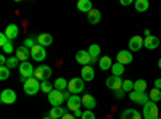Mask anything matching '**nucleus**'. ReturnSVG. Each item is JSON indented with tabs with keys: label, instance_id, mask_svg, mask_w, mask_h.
Wrapping results in <instances>:
<instances>
[{
	"label": "nucleus",
	"instance_id": "obj_1",
	"mask_svg": "<svg viewBox=\"0 0 161 119\" xmlns=\"http://www.w3.org/2000/svg\"><path fill=\"white\" fill-rule=\"evenodd\" d=\"M142 117L143 119H158L159 117V110H158V105L155 101H148L143 105V110H142Z\"/></svg>",
	"mask_w": 161,
	"mask_h": 119
},
{
	"label": "nucleus",
	"instance_id": "obj_2",
	"mask_svg": "<svg viewBox=\"0 0 161 119\" xmlns=\"http://www.w3.org/2000/svg\"><path fill=\"white\" fill-rule=\"evenodd\" d=\"M18 71H19V76H21V82L24 84L26 81H28L29 77H34V68L32 64L29 61H23L19 66H18Z\"/></svg>",
	"mask_w": 161,
	"mask_h": 119
},
{
	"label": "nucleus",
	"instance_id": "obj_3",
	"mask_svg": "<svg viewBox=\"0 0 161 119\" xmlns=\"http://www.w3.org/2000/svg\"><path fill=\"white\" fill-rule=\"evenodd\" d=\"M26 95H36L37 92H40V81H37L36 77H29L28 81L23 84Z\"/></svg>",
	"mask_w": 161,
	"mask_h": 119
},
{
	"label": "nucleus",
	"instance_id": "obj_4",
	"mask_svg": "<svg viewBox=\"0 0 161 119\" xmlns=\"http://www.w3.org/2000/svg\"><path fill=\"white\" fill-rule=\"evenodd\" d=\"M50 76H52V68L48 64H40V66H37L36 71H34V77L37 79V81H40V82L48 81Z\"/></svg>",
	"mask_w": 161,
	"mask_h": 119
},
{
	"label": "nucleus",
	"instance_id": "obj_5",
	"mask_svg": "<svg viewBox=\"0 0 161 119\" xmlns=\"http://www.w3.org/2000/svg\"><path fill=\"white\" fill-rule=\"evenodd\" d=\"M84 79L82 77H73L71 81H69V84H68V90L71 92L73 95H77V94H80V92L84 90Z\"/></svg>",
	"mask_w": 161,
	"mask_h": 119
},
{
	"label": "nucleus",
	"instance_id": "obj_6",
	"mask_svg": "<svg viewBox=\"0 0 161 119\" xmlns=\"http://www.w3.org/2000/svg\"><path fill=\"white\" fill-rule=\"evenodd\" d=\"M129 98H130V101L139 103V105H142V106H143L145 103L150 101V97H148L147 92H136V90H132L130 94H129Z\"/></svg>",
	"mask_w": 161,
	"mask_h": 119
},
{
	"label": "nucleus",
	"instance_id": "obj_7",
	"mask_svg": "<svg viewBox=\"0 0 161 119\" xmlns=\"http://www.w3.org/2000/svg\"><path fill=\"white\" fill-rule=\"evenodd\" d=\"M31 58L34 61H44L47 58V51H45V47L36 44L32 48H31Z\"/></svg>",
	"mask_w": 161,
	"mask_h": 119
},
{
	"label": "nucleus",
	"instance_id": "obj_8",
	"mask_svg": "<svg viewBox=\"0 0 161 119\" xmlns=\"http://www.w3.org/2000/svg\"><path fill=\"white\" fill-rule=\"evenodd\" d=\"M123 77H116V76H111V77H106V87L113 92H118V90H123Z\"/></svg>",
	"mask_w": 161,
	"mask_h": 119
},
{
	"label": "nucleus",
	"instance_id": "obj_9",
	"mask_svg": "<svg viewBox=\"0 0 161 119\" xmlns=\"http://www.w3.org/2000/svg\"><path fill=\"white\" fill-rule=\"evenodd\" d=\"M16 92L11 90V89H5L2 90V94H0V101H2L3 105H13L16 101Z\"/></svg>",
	"mask_w": 161,
	"mask_h": 119
},
{
	"label": "nucleus",
	"instance_id": "obj_10",
	"mask_svg": "<svg viewBox=\"0 0 161 119\" xmlns=\"http://www.w3.org/2000/svg\"><path fill=\"white\" fill-rule=\"evenodd\" d=\"M48 101L52 103V106H53V108L61 106V103L64 101L63 92H60V90H55V89H53V90L50 92V94H48Z\"/></svg>",
	"mask_w": 161,
	"mask_h": 119
},
{
	"label": "nucleus",
	"instance_id": "obj_11",
	"mask_svg": "<svg viewBox=\"0 0 161 119\" xmlns=\"http://www.w3.org/2000/svg\"><path fill=\"white\" fill-rule=\"evenodd\" d=\"M116 60H118V63L124 64V66H126V64H130V63H132V60H134L132 51H130V50H121V51H118Z\"/></svg>",
	"mask_w": 161,
	"mask_h": 119
},
{
	"label": "nucleus",
	"instance_id": "obj_12",
	"mask_svg": "<svg viewBox=\"0 0 161 119\" xmlns=\"http://www.w3.org/2000/svg\"><path fill=\"white\" fill-rule=\"evenodd\" d=\"M80 106H82V98L79 95H71V98L66 103V108L71 111H77V110H80Z\"/></svg>",
	"mask_w": 161,
	"mask_h": 119
},
{
	"label": "nucleus",
	"instance_id": "obj_13",
	"mask_svg": "<svg viewBox=\"0 0 161 119\" xmlns=\"http://www.w3.org/2000/svg\"><path fill=\"white\" fill-rule=\"evenodd\" d=\"M76 61L79 63V64H82V66H87V64H90V53L87 50H79L77 53H76Z\"/></svg>",
	"mask_w": 161,
	"mask_h": 119
},
{
	"label": "nucleus",
	"instance_id": "obj_14",
	"mask_svg": "<svg viewBox=\"0 0 161 119\" xmlns=\"http://www.w3.org/2000/svg\"><path fill=\"white\" fill-rule=\"evenodd\" d=\"M142 47H143V37H140V35L130 37V41H129V50L130 51H139Z\"/></svg>",
	"mask_w": 161,
	"mask_h": 119
},
{
	"label": "nucleus",
	"instance_id": "obj_15",
	"mask_svg": "<svg viewBox=\"0 0 161 119\" xmlns=\"http://www.w3.org/2000/svg\"><path fill=\"white\" fill-rule=\"evenodd\" d=\"M80 77L84 79V82H90V81H93V77H95V71H93V68H92L90 64L82 66V71H80Z\"/></svg>",
	"mask_w": 161,
	"mask_h": 119
},
{
	"label": "nucleus",
	"instance_id": "obj_16",
	"mask_svg": "<svg viewBox=\"0 0 161 119\" xmlns=\"http://www.w3.org/2000/svg\"><path fill=\"white\" fill-rule=\"evenodd\" d=\"M143 47L148 48V50H155L159 47V39L156 35H150V37H145L143 39Z\"/></svg>",
	"mask_w": 161,
	"mask_h": 119
},
{
	"label": "nucleus",
	"instance_id": "obj_17",
	"mask_svg": "<svg viewBox=\"0 0 161 119\" xmlns=\"http://www.w3.org/2000/svg\"><path fill=\"white\" fill-rule=\"evenodd\" d=\"M82 106L86 108V110H93L97 106V100H95V97L93 95H90V94H86L84 97H82Z\"/></svg>",
	"mask_w": 161,
	"mask_h": 119
},
{
	"label": "nucleus",
	"instance_id": "obj_18",
	"mask_svg": "<svg viewBox=\"0 0 161 119\" xmlns=\"http://www.w3.org/2000/svg\"><path fill=\"white\" fill-rule=\"evenodd\" d=\"M15 57L23 63V61H28V58L31 57V50L28 48V47H19V48H16V51H15Z\"/></svg>",
	"mask_w": 161,
	"mask_h": 119
},
{
	"label": "nucleus",
	"instance_id": "obj_19",
	"mask_svg": "<svg viewBox=\"0 0 161 119\" xmlns=\"http://www.w3.org/2000/svg\"><path fill=\"white\" fill-rule=\"evenodd\" d=\"M37 44L42 45V47H48V45L53 44V37H52L50 34H47V32L39 34V35H37Z\"/></svg>",
	"mask_w": 161,
	"mask_h": 119
},
{
	"label": "nucleus",
	"instance_id": "obj_20",
	"mask_svg": "<svg viewBox=\"0 0 161 119\" xmlns=\"http://www.w3.org/2000/svg\"><path fill=\"white\" fill-rule=\"evenodd\" d=\"M77 10L89 15V13L93 10V5H92L90 0H79V2H77Z\"/></svg>",
	"mask_w": 161,
	"mask_h": 119
},
{
	"label": "nucleus",
	"instance_id": "obj_21",
	"mask_svg": "<svg viewBox=\"0 0 161 119\" xmlns=\"http://www.w3.org/2000/svg\"><path fill=\"white\" fill-rule=\"evenodd\" d=\"M121 119H142V114H139V111L132 108H127L121 113Z\"/></svg>",
	"mask_w": 161,
	"mask_h": 119
},
{
	"label": "nucleus",
	"instance_id": "obj_22",
	"mask_svg": "<svg viewBox=\"0 0 161 119\" xmlns=\"http://www.w3.org/2000/svg\"><path fill=\"white\" fill-rule=\"evenodd\" d=\"M5 34H7V37L10 39V41L16 39V37H18V34H19L18 26H16V24H8L7 28H5Z\"/></svg>",
	"mask_w": 161,
	"mask_h": 119
},
{
	"label": "nucleus",
	"instance_id": "obj_23",
	"mask_svg": "<svg viewBox=\"0 0 161 119\" xmlns=\"http://www.w3.org/2000/svg\"><path fill=\"white\" fill-rule=\"evenodd\" d=\"M100 19H102V13H100V10H95V8H93V10L89 13V15H87V21H89L90 24H98Z\"/></svg>",
	"mask_w": 161,
	"mask_h": 119
},
{
	"label": "nucleus",
	"instance_id": "obj_24",
	"mask_svg": "<svg viewBox=\"0 0 161 119\" xmlns=\"http://www.w3.org/2000/svg\"><path fill=\"white\" fill-rule=\"evenodd\" d=\"M98 66H100V69L102 71H108V69H111V66H113V61H111V58L110 57H102L100 58V61H98Z\"/></svg>",
	"mask_w": 161,
	"mask_h": 119
},
{
	"label": "nucleus",
	"instance_id": "obj_25",
	"mask_svg": "<svg viewBox=\"0 0 161 119\" xmlns=\"http://www.w3.org/2000/svg\"><path fill=\"white\" fill-rule=\"evenodd\" d=\"M134 7H136V10L139 13H143V11H147L150 8V2L148 0H136V2H134Z\"/></svg>",
	"mask_w": 161,
	"mask_h": 119
},
{
	"label": "nucleus",
	"instance_id": "obj_26",
	"mask_svg": "<svg viewBox=\"0 0 161 119\" xmlns=\"http://www.w3.org/2000/svg\"><path fill=\"white\" fill-rule=\"evenodd\" d=\"M66 114V108L64 106H57V108H52V111H50V117L52 119H60V117H63Z\"/></svg>",
	"mask_w": 161,
	"mask_h": 119
},
{
	"label": "nucleus",
	"instance_id": "obj_27",
	"mask_svg": "<svg viewBox=\"0 0 161 119\" xmlns=\"http://www.w3.org/2000/svg\"><path fill=\"white\" fill-rule=\"evenodd\" d=\"M124 71H126V68H124V64H121V63H113V66H111V73H113V76H116V77H121L124 74Z\"/></svg>",
	"mask_w": 161,
	"mask_h": 119
},
{
	"label": "nucleus",
	"instance_id": "obj_28",
	"mask_svg": "<svg viewBox=\"0 0 161 119\" xmlns=\"http://www.w3.org/2000/svg\"><path fill=\"white\" fill-rule=\"evenodd\" d=\"M87 51L90 53V58H92V60H100L98 55H100V51H102V50H100V45H98V44H92V45L89 47Z\"/></svg>",
	"mask_w": 161,
	"mask_h": 119
},
{
	"label": "nucleus",
	"instance_id": "obj_29",
	"mask_svg": "<svg viewBox=\"0 0 161 119\" xmlns=\"http://www.w3.org/2000/svg\"><path fill=\"white\" fill-rule=\"evenodd\" d=\"M68 81H66L64 77H58L57 81H55V84H53V87H55V90H60V92H64L66 90V87H68Z\"/></svg>",
	"mask_w": 161,
	"mask_h": 119
},
{
	"label": "nucleus",
	"instance_id": "obj_30",
	"mask_svg": "<svg viewBox=\"0 0 161 119\" xmlns=\"http://www.w3.org/2000/svg\"><path fill=\"white\" fill-rule=\"evenodd\" d=\"M148 97H150V101H155V103L161 101V90H158V89H152V90L148 92Z\"/></svg>",
	"mask_w": 161,
	"mask_h": 119
},
{
	"label": "nucleus",
	"instance_id": "obj_31",
	"mask_svg": "<svg viewBox=\"0 0 161 119\" xmlns=\"http://www.w3.org/2000/svg\"><path fill=\"white\" fill-rule=\"evenodd\" d=\"M134 90L136 92H145L147 90V81H143V79H137V81L134 82Z\"/></svg>",
	"mask_w": 161,
	"mask_h": 119
},
{
	"label": "nucleus",
	"instance_id": "obj_32",
	"mask_svg": "<svg viewBox=\"0 0 161 119\" xmlns=\"http://www.w3.org/2000/svg\"><path fill=\"white\" fill-rule=\"evenodd\" d=\"M55 89L52 84H50V81H44V82H40V92H44V94H50V92Z\"/></svg>",
	"mask_w": 161,
	"mask_h": 119
},
{
	"label": "nucleus",
	"instance_id": "obj_33",
	"mask_svg": "<svg viewBox=\"0 0 161 119\" xmlns=\"http://www.w3.org/2000/svg\"><path fill=\"white\" fill-rule=\"evenodd\" d=\"M21 64V61L16 58V57H8V61H7V66L10 69H13V68H16V66H19Z\"/></svg>",
	"mask_w": 161,
	"mask_h": 119
},
{
	"label": "nucleus",
	"instance_id": "obj_34",
	"mask_svg": "<svg viewBox=\"0 0 161 119\" xmlns=\"http://www.w3.org/2000/svg\"><path fill=\"white\" fill-rule=\"evenodd\" d=\"M8 77H10V68L8 66H0V79L7 81Z\"/></svg>",
	"mask_w": 161,
	"mask_h": 119
},
{
	"label": "nucleus",
	"instance_id": "obj_35",
	"mask_svg": "<svg viewBox=\"0 0 161 119\" xmlns=\"http://www.w3.org/2000/svg\"><path fill=\"white\" fill-rule=\"evenodd\" d=\"M2 51H3V55H8V57H10V55L13 53V51H16V50H15V47H13V44H11V42H8L7 45H3V47H2Z\"/></svg>",
	"mask_w": 161,
	"mask_h": 119
},
{
	"label": "nucleus",
	"instance_id": "obj_36",
	"mask_svg": "<svg viewBox=\"0 0 161 119\" xmlns=\"http://www.w3.org/2000/svg\"><path fill=\"white\" fill-rule=\"evenodd\" d=\"M123 90H124V92H129V94H130V92L134 90V82L129 81V79H126V81L123 82Z\"/></svg>",
	"mask_w": 161,
	"mask_h": 119
},
{
	"label": "nucleus",
	"instance_id": "obj_37",
	"mask_svg": "<svg viewBox=\"0 0 161 119\" xmlns=\"http://www.w3.org/2000/svg\"><path fill=\"white\" fill-rule=\"evenodd\" d=\"M36 44H37V37H28V39L24 41V47H28L29 50H31Z\"/></svg>",
	"mask_w": 161,
	"mask_h": 119
},
{
	"label": "nucleus",
	"instance_id": "obj_38",
	"mask_svg": "<svg viewBox=\"0 0 161 119\" xmlns=\"http://www.w3.org/2000/svg\"><path fill=\"white\" fill-rule=\"evenodd\" d=\"M80 119H97V117H95V114H93L90 110H84L82 117H80Z\"/></svg>",
	"mask_w": 161,
	"mask_h": 119
},
{
	"label": "nucleus",
	"instance_id": "obj_39",
	"mask_svg": "<svg viewBox=\"0 0 161 119\" xmlns=\"http://www.w3.org/2000/svg\"><path fill=\"white\" fill-rule=\"evenodd\" d=\"M8 42H11V41H10V39L7 37V34H5V32H2V34H0V47L7 45Z\"/></svg>",
	"mask_w": 161,
	"mask_h": 119
},
{
	"label": "nucleus",
	"instance_id": "obj_40",
	"mask_svg": "<svg viewBox=\"0 0 161 119\" xmlns=\"http://www.w3.org/2000/svg\"><path fill=\"white\" fill-rule=\"evenodd\" d=\"M71 95H73V94H71L69 90H64V92H63V97H64V100H66V101H68V100L71 98Z\"/></svg>",
	"mask_w": 161,
	"mask_h": 119
},
{
	"label": "nucleus",
	"instance_id": "obj_41",
	"mask_svg": "<svg viewBox=\"0 0 161 119\" xmlns=\"http://www.w3.org/2000/svg\"><path fill=\"white\" fill-rule=\"evenodd\" d=\"M124 94H126L124 90H118V92H114V95H116V98H123V97H124Z\"/></svg>",
	"mask_w": 161,
	"mask_h": 119
},
{
	"label": "nucleus",
	"instance_id": "obj_42",
	"mask_svg": "<svg viewBox=\"0 0 161 119\" xmlns=\"http://www.w3.org/2000/svg\"><path fill=\"white\" fill-rule=\"evenodd\" d=\"M121 5H123V7H129L130 3H132V0H121V2H119Z\"/></svg>",
	"mask_w": 161,
	"mask_h": 119
},
{
	"label": "nucleus",
	"instance_id": "obj_43",
	"mask_svg": "<svg viewBox=\"0 0 161 119\" xmlns=\"http://www.w3.org/2000/svg\"><path fill=\"white\" fill-rule=\"evenodd\" d=\"M155 89L161 90V79H156V81H155Z\"/></svg>",
	"mask_w": 161,
	"mask_h": 119
},
{
	"label": "nucleus",
	"instance_id": "obj_44",
	"mask_svg": "<svg viewBox=\"0 0 161 119\" xmlns=\"http://www.w3.org/2000/svg\"><path fill=\"white\" fill-rule=\"evenodd\" d=\"M61 119H76V117H74V114H69V113H66V114H64V116H63Z\"/></svg>",
	"mask_w": 161,
	"mask_h": 119
},
{
	"label": "nucleus",
	"instance_id": "obj_45",
	"mask_svg": "<svg viewBox=\"0 0 161 119\" xmlns=\"http://www.w3.org/2000/svg\"><path fill=\"white\" fill-rule=\"evenodd\" d=\"M82 113H84V111H80V110L74 111V117H82Z\"/></svg>",
	"mask_w": 161,
	"mask_h": 119
},
{
	"label": "nucleus",
	"instance_id": "obj_46",
	"mask_svg": "<svg viewBox=\"0 0 161 119\" xmlns=\"http://www.w3.org/2000/svg\"><path fill=\"white\" fill-rule=\"evenodd\" d=\"M143 35H145V37H150V35H152L150 29H145V31H143Z\"/></svg>",
	"mask_w": 161,
	"mask_h": 119
},
{
	"label": "nucleus",
	"instance_id": "obj_47",
	"mask_svg": "<svg viewBox=\"0 0 161 119\" xmlns=\"http://www.w3.org/2000/svg\"><path fill=\"white\" fill-rule=\"evenodd\" d=\"M158 68H159V69H161V58H159V60H158Z\"/></svg>",
	"mask_w": 161,
	"mask_h": 119
},
{
	"label": "nucleus",
	"instance_id": "obj_48",
	"mask_svg": "<svg viewBox=\"0 0 161 119\" xmlns=\"http://www.w3.org/2000/svg\"><path fill=\"white\" fill-rule=\"evenodd\" d=\"M44 119H52V117H50V116H45V117H44Z\"/></svg>",
	"mask_w": 161,
	"mask_h": 119
},
{
	"label": "nucleus",
	"instance_id": "obj_49",
	"mask_svg": "<svg viewBox=\"0 0 161 119\" xmlns=\"http://www.w3.org/2000/svg\"><path fill=\"white\" fill-rule=\"evenodd\" d=\"M158 119H161V116H159V117H158Z\"/></svg>",
	"mask_w": 161,
	"mask_h": 119
}]
</instances>
